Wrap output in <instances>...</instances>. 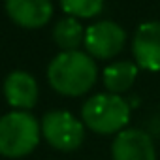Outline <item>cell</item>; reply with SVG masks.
Wrapping results in <instances>:
<instances>
[{"mask_svg": "<svg viewBox=\"0 0 160 160\" xmlns=\"http://www.w3.org/2000/svg\"><path fill=\"white\" fill-rule=\"evenodd\" d=\"M4 96L12 108L19 111H28L38 104L40 89H38L36 79L30 73L23 70H15L4 81Z\"/></svg>", "mask_w": 160, "mask_h": 160, "instance_id": "cell-9", "label": "cell"}, {"mask_svg": "<svg viewBox=\"0 0 160 160\" xmlns=\"http://www.w3.org/2000/svg\"><path fill=\"white\" fill-rule=\"evenodd\" d=\"M113 160H156V149L151 136L139 128H124L111 145Z\"/></svg>", "mask_w": 160, "mask_h": 160, "instance_id": "cell-7", "label": "cell"}, {"mask_svg": "<svg viewBox=\"0 0 160 160\" xmlns=\"http://www.w3.org/2000/svg\"><path fill=\"white\" fill-rule=\"evenodd\" d=\"M81 119L83 124L96 134H119L130 122V106L119 94H94L83 104Z\"/></svg>", "mask_w": 160, "mask_h": 160, "instance_id": "cell-3", "label": "cell"}, {"mask_svg": "<svg viewBox=\"0 0 160 160\" xmlns=\"http://www.w3.org/2000/svg\"><path fill=\"white\" fill-rule=\"evenodd\" d=\"M60 6L70 17L91 19L102 12L104 0H60Z\"/></svg>", "mask_w": 160, "mask_h": 160, "instance_id": "cell-12", "label": "cell"}, {"mask_svg": "<svg viewBox=\"0 0 160 160\" xmlns=\"http://www.w3.org/2000/svg\"><path fill=\"white\" fill-rule=\"evenodd\" d=\"M42 136L47 139V143L58 151L70 152L81 147L85 139V124L72 113L64 109L47 111L42 117Z\"/></svg>", "mask_w": 160, "mask_h": 160, "instance_id": "cell-4", "label": "cell"}, {"mask_svg": "<svg viewBox=\"0 0 160 160\" xmlns=\"http://www.w3.org/2000/svg\"><path fill=\"white\" fill-rule=\"evenodd\" d=\"M126 43V32L113 21H100L92 23L85 30V51L92 58H111L122 51Z\"/></svg>", "mask_w": 160, "mask_h": 160, "instance_id": "cell-5", "label": "cell"}, {"mask_svg": "<svg viewBox=\"0 0 160 160\" xmlns=\"http://www.w3.org/2000/svg\"><path fill=\"white\" fill-rule=\"evenodd\" d=\"M42 136L38 119L28 111H10L0 117V154L8 158H21L30 154Z\"/></svg>", "mask_w": 160, "mask_h": 160, "instance_id": "cell-2", "label": "cell"}, {"mask_svg": "<svg viewBox=\"0 0 160 160\" xmlns=\"http://www.w3.org/2000/svg\"><path fill=\"white\" fill-rule=\"evenodd\" d=\"M132 53L138 68L147 72H160V23H143L132 40Z\"/></svg>", "mask_w": 160, "mask_h": 160, "instance_id": "cell-6", "label": "cell"}, {"mask_svg": "<svg viewBox=\"0 0 160 160\" xmlns=\"http://www.w3.org/2000/svg\"><path fill=\"white\" fill-rule=\"evenodd\" d=\"M138 77V64L128 62V60H121V62H113L104 70V85L111 94H121L124 91H128Z\"/></svg>", "mask_w": 160, "mask_h": 160, "instance_id": "cell-10", "label": "cell"}, {"mask_svg": "<svg viewBox=\"0 0 160 160\" xmlns=\"http://www.w3.org/2000/svg\"><path fill=\"white\" fill-rule=\"evenodd\" d=\"M98 77L96 62L83 51H62L47 66V81L58 94L83 96Z\"/></svg>", "mask_w": 160, "mask_h": 160, "instance_id": "cell-1", "label": "cell"}, {"mask_svg": "<svg viewBox=\"0 0 160 160\" xmlns=\"http://www.w3.org/2000/svg\"><path fill=\"white\" fill-rule=\"evenodd\" d=\"M8 17L23 28H42L53 17L51 0H6Z\"/></svg>", "mask_w": 160, "mask_h": 160, "instance_id": "cell-8", "label": "cell"}, {"mask_svg": "<svg viewBox=\"0 0 160 160\" xmlns=\"http://www.w3.org/2000/svg\"><path fill=\"white\" fill-rule=\"evenodd\" d=\"M53 40L62 51H77V47L85 40L83 25L75 17H64L53 27Z\"/></svg>", "mask_w": 160, "mask_h": 160, "instance_id": "cell-11", "label": "cell"}]
</instances>
